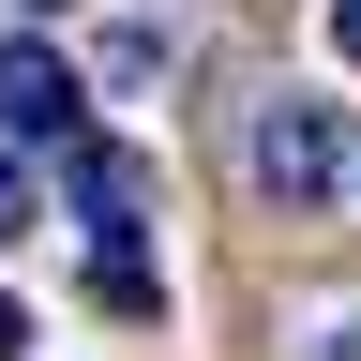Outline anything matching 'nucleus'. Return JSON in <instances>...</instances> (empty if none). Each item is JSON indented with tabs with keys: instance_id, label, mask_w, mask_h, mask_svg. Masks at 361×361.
<instances>
[{
	"instance_id": "5",
	"label": "nucleus",
	"mask_w": 361,
	"mask_h": 361,
	"mask_svg": "<svg viewBox=\"0 0 361 361\" xmlns=\"http://www.w3.org/2000/svg\"><path fill=\"white\" fill-rule=\"evenodd\" d=\"M301 346L316 361H361V316H301Z\"/></svg>"
},
{
	"instance_id": "7",
	"label": "nucleus",
	"mask_w": 361,
	"mask_h": 361,
	"mask_svg": "<svg viewBox=\"0 0 361 361\" xmlns=\"http://www.w3.org/2000/svg\"><path fill=\"white\" fill-rule=\"evenodd\" d=\"M331 61H361V0H331Z\"/></svg>"
},
{
	"instance_id": "3",
	"label": "nucleus",
	"mask_w": 361,
	"mask_h": 361,
	"mask_svg": "<svg viewBox=\"0 0 361 361\" xmlns=\"http://www.w3.org/2000/svg\"><path fill=\"white\" fill-rule=\"evenodd\" d=\"M90 301L106 316H166V271H151V241H135V211L90 226Z\"/></svg>"
},
{
	"instance_id": "8",
	"label": "nucleus",
	"mask_w": 361,
	"mask_h": 361,
	"mask_svg": "<svg viewBox=\"0 0 361 361\" xmlns=\"http://www.w3.org/2000/svg\"><path fill=\"white\" fill-rule=\"evenodd\" d=\"M16 346H30V316H16V301H0V361H16Z\"/></svg>"
},
{
	"instance_id": "1",
	"label": "nucleus",
	"mask_w": 361,
	"mask_h": 361,
	"mask_svg": "<svg viewBox=\"0 0 361 361\" xmlns=\"http://www.w3.org/2000/svg\"><path fill=\"white\" fill-rule=\"evenodd\" d=\"M256 180H271L286 211H316V196L346 180V106H271V121H256Z\"/></svg>"
},
{
	"instance_id": "9",
	"label": "nucleus",
	"mask_w": 361,
	"mask_h": 361,
	"mask_svg": "<svg viewBox=\"0 0 361 361\" xmlns=\"http://www.w3.org/2000/svg\"><path fill=\"white\" fill-rule=\"evenodd\" d=\"M30 16H61V0H30Z\"/></svg>"
},
{
	"instance_id": "6",
	"label": "nucleus",
	"mask_w": 361,
	"mask_h": 361,
	"mask_svg": "<svg viewBox=\"0 0 361 361\" xmlns=\"http://www.w3.org/2000/svg\"><path fill=\"white\" fill-rule=\"evenodd\" d=\"M16 226H30V180H16V166H0V241H16Z\"/></svg>"
},
{
	"instance_id": "4",
	"label": "nucleus",
	"mask_w": 361,
	"mask_h": 361,
	"mask_svg": "<svg viewBox=\"0 0 361 361\" xmlns=\"http://www.w3.org/2000/svg\"><path fill=\"white\" fill-rule=\"evenodd\" d=\"M75 211H90V226H121V211H151V166L90 135V151H75Z\"/></svg>"
},
{
	"instance_id": "2",
	"label": "nucleus",
	"mask_w": 361,
	"mask_h": 361,
	"mask_svg": "<svg viewBox=\"0 0 361 361\" xmlns=\"http://www.w3.org/2000/svg\"><path fill=\"white\" fill-rule=\"evenodd\" d=\"M61 121H75L61 45H0V135H61Z\"/></svg>"
}]
</instances>
